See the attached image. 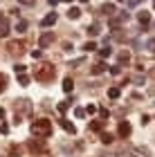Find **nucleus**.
I'll return each instance as SVG.
<instances>
[{"instance_id": "obj_21", "label": "nucleus", "mask_w": 155, "mask_h": 157, "mask_svg": "<svg viewBox=\"0 0 155 157\" xmlns=\"http://www.w3.org/2000/svg\"><path fill=\"white\" fill-rule=\"evenodd\" d=\"M5 90H7V74L0 72V94H2Z\"/></svg>"}, {"instance_id": "obj_13", "label": "nucleus", "mask_w": 155, "mask_h": 157, "mask_svg": "<svg viewBox=\"0 0 155 157\" xmlns=\"http://www.w3.org/2000/svg\"><path fill=\"white\" fill-rule=\"evenodd\" d=\"M130 155H133V157H151V153L146 151V148H139V146H137V148H133Z\"/></svg>"}, {"instance_id": "obj_34", "label": "nucleus", "mask_w": 155, "mask_h": 157, "mask_svg": "<svg viewBox=\"0 0 155 157\" xmlns=\"http://www.w3.org/2000/svg\"><path fill=\"white\" fill-rule=\"evenodd\" d=\"M99 115H101V119H108L110 112H108V108H99Z\"/></svg>"}, {"instance_id": "obj_20", "label": "nucleus", "mask_w": 155, "mask_h": 157, "mask_svg": "<svg viewBox=\"0 0 155 157\" xmlns=\"http://www.w3.org/2000/svg\"><path fill=\"white\" fill-rule=\"evenodd\" d=\"M119 94H122V90H119L117 85H112V88H108V97H110V99H119Z\"/></svg>"}, {"instance_id": "obj_39", "label": "nucleus", "mask_w": 155, "mask_h": 157, "mask_svg": "<svg viewBox=\"0 0 155 157\" xmlns=\"http://www.w3.org/2000/svg\"><path fill=\"white\" fill-rule=\"evenodd\" d=\"M149 74H151V78H155V65L151 67V72H149Z\"/></svg>"}, {"instance_id": "obj_19", "label": "nucleus", "mask_w": 155, "mask_h": 157, "mask_svg": "<svg viewBox=\"0 0 155 157\" xmlns=\"http://www.w3.org/2000/svg\"><path fill=\"white\" fill-rule=\"evenodd\" d=\"M7 34H9V25H7V18L0 20V38H5Z\"/></svg>"}, {"instance_id": "obj_14", "label": "nucleus", "mask_w": 155, "mask_h": 157, "mask_svg": "<svg viewBox=\"0 0 155 157\" xmlns=\"http://www.w3.org/2000/svg\"><path fill=\"white\" fill-rule=\"evenodd\" d=\"M72 88H74V81H72V76H65L63 78V92H72Z\"/></svg>"}, {"instance_id": "obj_24", "label": "nucleus", "mask_w": 155, "mask_h": 157, "mask_svg": "<svg viewBox=\"0 0 155 157\" xmlns=\"http://www.w3.org/2000/svg\"><path fill=\"white\" fill-rule=\"evenodd\" d=\"M130 61V54L128 52H122V54H119V65H124V63H128Z\"/></svg>"}, {"instance_id": "obj_33", "label": "nucleus", "mask_w": 155, "mask_h": 157, "mask_svg": "<svg viewBox=\"0 0 155 157\" xmlns=\"http://www.w3.org/2000/svg\"><path fill=\"white\" fill-rule=\"evenodd\" d=\"M110 74H122V65H115V67H110Z\"/></svg>"}, {"instance_id": "obj_30", "label": "nucleus", "mask_w": 155, "mask_h": 157, "mask_svg": "<svg viewBox=\"0 0 155 157\" xmlns=\"http://www.w3.org/2000/svg\"><path fill=\"white\" fill-rule=\"evenodd\" d=\"M14 70H16V76H18V74H25V70H27V65H23V63H18V65L14 67Z\"/></svg>"}, {"instance_id": "obj_29", "label": "nucleus", "mask_w": 155, "mask_h": 157, "mask_svg": "<svg viewBox=\"0 0 155 157\" xmlns=\"http://www.w3.org/2000/svg\"><path fill=\"white\" fill-rule=\"evenodd\" d=\"M97 110H99V108H97L95 103H88V108H86V115H95Z\"/></svg>"}, {"instance_id": "obj_28", "label": "nucleus", "mask_w": 155, "mask_h": 157, "mask_svg": "<svg viewBox=\"0 0 155 157\" xmlns=\"http://www.w3.org/2000/svg\"><path fill=\"white\" fill-rule=\"evenodd\" d=\"M130 81L135 83V85H144V76H142V74H137V76H133Z\"/></svg>"}, {"instance_id": "obj_43", "label": "nucleus", "mask_w": 155, "mask_h": 157, "mask_svg": "<svg viewBox=\"0 0 155 157\" xmlns=\"http://www.w3.org/2000/svg\"><path fill=\"white\" fill-rule=\"evenodd\" d=\"M63 2H72V0H63Z\"/></svg>"}, {"instance_id": "obj_9", "label": "nucleus", "mask_w": 155, "mask_h": 157, "mask_svg": "<svg viewBox=\"0 0 155 157\" xmlns=\"http://www.w3.org/2000/svg\"><path fill=\"white\" fill-rule=\"evenodd\" d=\"M103 72H106V63H103V61L95 63V65L90 67V74H92V76H99V74H103Z\"/></svg>"}, {"instance_id": "obj_16", "label": "nucleus", "mask_w": 155, "mask_h": 157, "mask_svg": "<svg viewBox=\"0 0 155 157\" xmlns=\"http://www.w3.org/2000/svg\"><path fill=\"white\" fill-rule=\"evenodd\" d=\"M88 34H90L92 38H95V36H99V34H101V25H99V23H92V25L88 27Z\"/></svg>"}, {"instance_id": "obj_3", "label": "nucleus", "mask_w": 155, "mask_h": 157, "mask_svg": "<svg viewBox=\"0 0 155 157\" xmlns=\"http://www.w3.org/2000/svg\"><path fill=\"white\" fill-rule=\"evenodd\" d=\"M14 105H16V117H20V119H23V115H29L32 112V101L29 99H16Z\"/></svg>"}, {"instance_id": "obj_25", "label": "nucleus", "mask_w": 155, "mask_h": 157, "mask_svg": "<svg viewBox=\"0 0 155 157\" xmlns=\"http://www.w3.org/2000/svg\"><path fill=\"white\" fill-rule=\"evenodd\" d=\"M83 49H86V52H95V49H97V43H95V40H88L86 45H83Z\"/></svg>"}, {"instance_id": "obj_32", "label": "nucleus", "mask_w": 155, "mask_h": 157, "mask_svg": "<svg viewBox=\"0 0 155 157\" xmlns=\"http://www.w3.org/2000/svg\"><path fill=\"white\" fill-rule=\"evenodd\" d=\"M74 117H76V119H83V117H86V110H83V108H76V110H74Z\"/></svg>"}, {"instance_id": "obj_44", "label": "nucleus", "mask_w": 155, "mask_h": 157, "mask_svg": "<svg viewBox=\"0 0 155 157\" xmlns=\"http://www.w3.org/2000/svg\"><path fill=\"white\" fill-rule=\"evenodd\" d=\"M117 2H124V0H117Z\"/></svg>"}, {"instance_id": "obj_2", "label": "nucleus", "mask_w": 155, "mask_h": 157, "mask_svg": "<svg viewBox=\"0 0 155 157\" xmlns=\"http://www.w3.org/2000/svg\"><path fill=\"white\" fill-rule=\"evenodd\" d=\"M54 76H56V67L52 63H43V65L36 67V72H34V78L41 81V83H50V81H54Z\"/></svg>"}, {"instance_id": "obj_42", "label": "nucleus", "mask_w": 155, "mask_h": 157, "mask_svg": "<svg viewBox=\"0 0 155 157\" xmlns=\"http://www.w3.org/2000/svg\"><path fill=\"white\" fill-rule=\"evenodd\" d=\"M79 2H90V0H79Z\"/></svg>"}, {"instance_id": "obj_15", "label": "nucleus", "mask_w": 155, "mask_h": 157, "mask_svg": "<svg viewBox=\"0 0 155 157\" xmlns=\"http://www.w3.org/2000/svg\"><path fill=\"white\" fill-rule=\"evenodd\" d=\"M137 20H139V23H142V25L146 27V25L151 23V13H149V11H139V13H137Z\"/></svg>"}, {"instance_id": "obj_40", "label": "nucleus", "mask_w": 155, "mask_h": 157, "mask_svg": "<svg viewBox=\"0 0 155 157\" xmlns=\"http://www.w3.org/2000/svg\"><path fill=\"white\" fill-rule=\"evenodd\" d=\"M0 119H5V108H0Z\"/></svg>"}, {"instance_id": "obj_17", "label": "nucleus", "mask_w": 155, "mask_h": 157, "mask_svg": "<svg viewBox=\"0 0 155 157\" xmlns=\"http://www.w3.org/2000/svg\"><path fill=\"white\" fill-rule=\"evenodd\" d=\"M79 16H81V9H79V7H70V9H68V18H70V20H76Z\"/></svg>"}, {"instance_id": "obj_18", "label": "nucleus", "mask_w": 155, "mask_h": 157, "mask_svg": "<svg viewBox=\"0 0 155 157\" xmlns=\"http://www.w3.org/2000/svg\"><path fill=\"white\" fill-rule=\"evenodd\" d=\"M99 139L103 141V144H112V141H115V135H112V132H101Z\"/></svg>"}, {"instance_id": "obj_26", "label": "nucleus", "mask_w": 155, "mask_h": 157, "mask_svg": "<svg viewBox=\"0 0 155 157\" xmlns=\"http://www.w3.org/2000/svg\"><path fill=\"white\" fill-rule=\"evenodd\" d=\"M68 108H70V101H61L59 105H56V110H59V112H61V115H63V112H65Z\"/></svg>"}, {"instance_id": "obj_1", "label": "nucleus", "mask_w": 155, "mask_h": 157, "mask_svg": "<svg viewBox=\"0 0 155 157\" xmlns=\"http://www.w3.org/2000/svg\"><path fill=\"white\" fill-rule=\"evenodd\" d=\"M32 135L36 139H47L52 135V121L50 119H36L32 124Z\"/></svg>"}, {"instance_id": "obj_11", "label": "nucleus", "mask_w": 155, "mask_h": 157, "mask_svg": "<svg viewBox=\"0 0 155 157\" xmlns=\"http://www.w3.org/2000/svg\"><path fill=\"white\" fill-rule=\"evenodd\" d=\"M101 13H106V16L112 18V16L117 13V11H115V5H112V2H103V5H101Z\"/></svg>"}, {"instance_id": "obj_38", "label": "nucleus", "mask_w": 155, "mask_h": 157, "mask_svg": "<svg viewBox=\"0 0 155 157\" xmlns=\"http://www.w3.org/2000/svg\"><path fill=\"white\" fill-rule=\"evenodd\" d=\"M139 2H142V0H128V5H130V7H135V5H139Z\"/></svg>"}, {"instance_id": "obj_10", "label": "nucleus", "mask_w": 155, "mask_h": 157, "mask_svg": "<svg viewBox=\"0 0 155 157\" xmlns=\"http://www.w3.org/2000/svg\"><path fill=\"white\" fill-rule=\"evenodd\" d=\"M90 130L92 132H103V119H95V121H90Z\"/></svg>"}, {"instance_id": "obj_4", "label": "nucleus", "mask_w": 155, "mask_h": 157, "mask_svg": "<svg viewBox=\"0 0 155 157\" xmlns=\"http://www.w3.org/2000/svg\"><path fill=\"white\" fill-rule=\"evenodd\" d=\"M52 43H54V32H43V34H41V38H38V47L41 49L50 47Z\"/></svg>"}, {"instance_id": "obj_41", "label": "nucleus", "mask_w": 155, "mask_h": 157, "mask_svg": "<svg viewBox=\"0 0 155 157\" xmlns=\"http://www.w3.org/2000/svg\"><path fill=\"white\" fill-rule=\"evenodd\" d=\"M47 2H50V5H52V7H54V5H56V2H59V0H47Z\"/></svg>"}, {"instance_id": "obj_5", "label": "nucleus", "mask_w": 155, "mask_h": 157, "mask_svg": "<svg viewBox=\"0 0 155 157\" xmlns=\"http://www.w3.org/2000/svg\"><path fill=\"white\" fill-rule=\"evenodd\" d=\"M7 52H11V54H23V52H25V43H23V40H9V43H7Z\"/></svg>"}, {"instance_id": "obj_6", "label": "nucleus", "mask_w": 155, "mask_h": 157, "mask_svg": "<svg viewBox=\"0 0 155 157\" xmlns=\"http://www.w3.org/2000/svg\"><path fill=\"white\" fill-rule=\"evenodd\" d=\"M27 148H29V153H34V155H45L43 139H38V141H29V144H27Z\"/></svg>"}, {"instance_id": "obj_35", "label": "nucleus", "mask_w": 155, "mask_h": 157, "mask_svg": "<svg viewBox=\"0 0 155 157\" xmlns=\"http://www.w3.org/2000/svg\"><path fill=\"white\" fill-rule=\"evenodd\" d=\"M18 2H20V5H25V7H32L34 2H36V0H18Z\"/></svg>"}, {"instance_id": "obj_31", "label": "nucleus", "mask_w": 155, "mask_h": 157, "mask_svg": "<svg viewBox=\"0 0 155 157\" xmlns=\"http://www.w3.org/2000/svg\"><path fill=\"white\" fill-rule=\"evenodd\" d=\"M146 49H149V52H155V38H149V40H146Z\"/></svg>"}, {"instance_id": "obj_37", "label": "nucleus", "mask_w": 155, "mask_h": 157, "mask_svg": "<svg viewBox=\"0 0 155 157\" xmlns=\"http://www.w3.org/2000/svg\"><path fill=\"white\" fill-rule=\"evenodd\" d=\"M81 63H83V59H76V61H72V63H70V67H74V65H81Z\"/></svg>"}, {"instance_id": "obj_45", "label": "nucleus", "mask_w": 155, "mask_h": 157, "mask_svg": "<svg viewBox=\"0 0 155 157\" xmlns=\"http://www.w3.org/2000/svg\"><path fill=\"white\" fill-rule=\"evenodd\" d=\"M153 7H155V2H153Z\"/></svg>"}, {"instance_id": "obj_8", "label": "nucleus", "mask_w": 155, "mask_h": 157, "mask_svg": "<svg viewBox=\"0 0 155 157\" xmlns=\"http://www.w3.org/2000/svg\"><path fill=\"white\" fill-rule=\"evenodd\" d=\"M130 132H133V126L128 121H119V137H130Z\"/></svg>"}, {"instance_id": "obj_12", "label": "nucleus", "mask_w": 155, "mask_h": 157, "mask_svg": "<svg viewBox=\"0 0 155 157\" xmlns=\"http://www.w3.org/2000/svg\"><path fill=\"white\" fill-rule=\"evenodd\" d=\"M54 23H56V13H54V11H52V13H47V16L41 20V25H43V27H52Z\"/></svg>"}, {"instance_id": "obj_22", "label": "nucleus", "mask_w": 155, "mask_h": 157, "mask_svg": "<svg viewBox=\"0 0 155 157\" xmlns=\"http://www.w3.org/2000/svg\"><path fill=\"white\" fill-rule=\"evenodd\" d=\"M25 29H27V20H18V23H16V32L23 34Z\"/></svg>"}, {"instance_id": "obj_36", "label": "nucleus", "mask_w": 155, "mask_h": 157, "mask_svg": "<svg viewBox=\"0 0 155 157\" xmlns=\"http://www.w3.org/2000/svg\"><path fill=\"white\" fill-rule=\"evenodd\" d=\"M32 59H41V49H34V52H32Z\"/></svg>"}, {"instance_id": "obj_7", "label": "nucleus", "mask_w": 155, "mask_h": 157, "mask_svg": "<svg viewBox=\"0 0 155 157\" xmlns=\"http://www.w3.org/2000/svg\"><path fill=\"white\" fill-rule=\"evenodd\" d=\"M59 124H61V128H63L68 135H76V126H74L70 119H59Z\"/></svg>"}, {"instance_id": "obj_23", "label": "nucleus", "mask_w": 155, "mask_h": 157, "mask_svg": "<svg viewBox=\"0 0 155 157\" xmlns=\"http://www.w3.org/2000/svg\"><path fill=\"white\" fill-rule=\"evenodd\" d=\"M110 54H112V49H110V45H106L103 49H99V56H101V59H108Z\"/></svg>"}, {"instance_id": "obj_27", "label": "nucleus", "mask_w": 155, "mask_h": 157, "mask_svg": "<svg viewBox=\"0 0 155 157\" xmlns=\"http://www.w3.org/2000/svg\"><path fill=\"white\" fill-rule=\"evenodd\" d=\"M18 83L20 85H29V76L27 74H18Z\"/></svg>"}]
</instances>
